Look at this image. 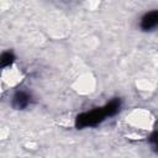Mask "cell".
Segmentation results:
<instances>
[{"label":"cell","instance_id":"cell-1","mask_svg":"<svg viewBox=\"0 0 158 158\" xmlns=\"http://www.w3.org/2000/svg\"><path fill=\"white\" fill-rule=\"evenodd\" d=\"M156 115L147 107H133L123 116L125 136L131 139L146 138L156 127Z\"/></svg>","mask_w":158,"mask_h":158},{"label":"cell","instance_id":"cell-2","mask_svg":"<svg viewBox=\"0 0 158 158\" xmlns=\"http://www.w3.org/2000/svg\"><path fill=\"white\" fill-rule=\"evenodd\" d=\"M23 79H25V74L17 64H15V63L7 64L6 67L2 68L1 75H0L1 90L5 91L7 89L16 88L17 85H20L23 81Z\"/></svg>","mask_w":158,"mask_h":158},{"label":"cell","instance_id":"cell-3","mask_svg":"<svg viewBox=\"0 0 158 158\" xmlns=\"http://www.w3.org/2000/svg\"><path fill=\"white\" fill-rule=\"evenodd\" d=\"M96 77L90 73H81L79 77H77L74 79V81L72 83V89L78 94V95H90L95 91L96 89Z\"/></svg>","mask_w":158,"mask_h":158},{"label":"cell","instance_id":"cell-4","mask_svg":"<svg viewBox=\"0 0 158 158\" xmlns=\"http://www.w3.org/2000/svg\"><path fill=\"white\" fill-rule=\"evenodd\" d=\"M136 88H137V90H139L142 93H152L156 89V84L149 79L141 78V79L136 80Z\"/></svg>","mask_w":158,"mask_h":158},{"label":"cell","instance_id":"cell-5","mask_svg":"<svg viewBox=\"0 0 158 158\" xmlns=\"http://www.w3.org/2000/svg\"><path fill=\"white\" fill-rule=\"evenodd\" d=\"M57 125H59V126H62L64 128H69V127H72L74 125V118L70 117V116H63V117L57 120Z\"/></svg>","mask_w":158,"mask_h":158},{"label":"cell","instance_id":"cell-6","mask_svg":"<svg viewBox=\"0 0 158 158\" xmlns=\"http://www.w3.org/2000/svg\"><path fill=\"white\" fill-rule=\"evenodd\" d=\"M25 147H26L27 149H36V148L38 147V144H37V142H27V143L25 144Z\"/></svg>","mask_w":158,"mask_h":158},{"label":"cell","instance_id":"cell-7","mask_svg":"<svg viewBox=\"0 0 158 158\" xmlns=\"http://www.w3.org/2000/svg\"><path fill=\"white\" fill-rule=\"evenodd\" d=\"M9 130H7V127H2V130H1V135H0V137H1V139H6L7 138V136H9Z\"/></svg>","mask_w":158,"mask_h":158}]
</instances>
